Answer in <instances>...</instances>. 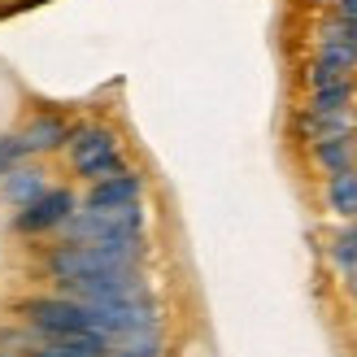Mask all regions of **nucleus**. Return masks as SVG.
Masks as SVG:
<instances>
[{"instance_id": "nucleus-1", "label": "nucleus", "mask_w": 357, "mask_h": 357, "mask_svg": "<svg viewBox=\"0 0 357 357\" xmlns=\"http://www.w3.org/2000/svg\"><path fill=\"white\" fill-rule=\"evenodd\" d=\"M144 261V240H118V244H57L44 257V271L52 283L61 279H87L109 271H139Z\"/></svg>"}, {"instance_id": "nucleus-2", "label": "nucleus", "mask_w": 357, "mask_h": 357, "mask_svg": "<svg viewBox=\"0 0 357 357\" xmlns=\"http://www.w3.org/2000/svg\"><path fill=\"white\" fill-rule=\"evenodd\" d=\"M66 244H118V240H144V209L122 205V209H87L79 205L57 227Z\"/></svg>"}, {"instance_id": "nucleus-3", "label": "nucleus", "mask_w": 357, "mask_h": 357, "mask_svg": "<svg viewBox=\"0 0 357 357\" xmlns=\"http://www.w3.org/2000/svg\"><path fill=\"white\" fill-rule=\"evenodd\" d=\"M57 296L83 301V305H122V301H149V283L139 271H109L87 279H61Z\"/></svg>"}, {"instance_id": "nucleus-4", "label": "nucleus", "mask_w": 357, "mask_h": 357, "mask_svg": "<svg viewBox=\"0 0 357 357\" xmlns=\"http://www.w3.org/2000/svg\"><path fill=\"white\" fill-rule=\"evenodd\" d=\"M70 162L75 170L87 178V183H96V178H109V174H122V153H118V139L109 127H79L70 131Z\"/></svg>"}, {"instance_id": "nucleus-5", "label": "nucleus", "mask_w": 357, "mask_h": 357, "mask_svg": "<svg viewBox=\"0 0 357 357\" xmlns=\"http://www.w3.org/2000/svg\"><path fill=\"white\" fill-rule=\"evenodd\" d=\"M22 323L35 327L48 340V335H79V331H92V310L83 301H70V296H35L22 305ZM96 335V331H92Z\"/></svg>"}, {"instance_id": "nucleus-6", "label": "nucleus", "mask_w": 357, "mask_h": 357, "mask_svg": "<svg viewBox=\"0 0 357 357\" xmlns=\"http://www.w3.org/2000/svg\"><path fill=\"white\" fill-rule=\"evenodd\" d=\"M75 209H79V196L70 188H48L44 196H35L26 209H17L13 231H22V236H48V231H57Z\"/></svg>"}, {"instance_id": "nucleus-7", "label": "nucleus", "mask_w": 357, "mask_h": 357, "mask_svg": "<svg viewBox=\"0 0 357 357\" xmlns=\"http://www.w3.org/2000/svg\"><path fill=\"white\" fill-rule=\"evenodd\" d=\"M139 192H144V178L122 170V174H109V178H96L92 188H87V209H122V205H135Z\"/></svg>"}, {"instance_id": "nucleus-8", "label": "nucleus", "mask_w": 357, "mask_h": 357, "mask_svg": "<svg viewBox=\"0 0 357 357\" xmlns=\"http://www.w3.org/2000/svg\"><path fill=\"white\" fill-rule=\"evenodd\" d=\"M70 122L61 118V114H35L22 131H17V139H22V149H26V157H35V153H52V149H61L66 139H70Z\"/></svg>"}, {"instance_id": "nucleus-9", "label": "nucleus", "mask_w": 357, "mask_h": 357, "mask_svg": "<svg viewBox=\"0 0 357 357\" xmlns=\"http://www.w3.org/2000/svg\"><path fill=\"white\" fill-rule=\"evenodd\" d=\"M44 192H48V178L31 162H17L9 174H0V196H5V205H13V209H26L35 196H44Z\"/></svg>"}, {"instance_id": "nucleus-10", "label": "nucleus", "mask_w": 357, "mask_h": 357, "mask_svg": "<svg viewBox=\"0 0 357 357\" xmlns=\"http://www.w3.org/2000/svg\"><path fill=\"white\" fill-rule=\"evenodd\" d=\"M301 131H305L310 144H318V139H335V135H357V114H353V105L349 109H331V114L305 109L301 114Z\"/></svg>"}, {"instance_id": "nucleus-11", "label": "nucleus", "mask_w": 357, "mask_h": 357, "mask_svg": "<svg viewBox=\"0 0 357 357\" xmlns=\"http://www.w3.org/2000/svg\"><path fill=\"white\" fill-rule=\"evenodd\" d=\"M314 162L327 174H340L357 166V135H335V139H318L314 144Z\"/></svg>"}, {"instance_id": "nucleus-12", "label": "nucleus", "mask_w": 357, "mask_h": 357, "mask_svg": "<svg viewBox=\"0 0 357 357\" xmlns=\"http://www.w3.org/2000/svg\"><path fill=\"white\" fill-rule=\"evenodd\" d=\"M327 209L340 213V218H357V166L331 174V183H327Z\"/></svg>"}, {"instance_id": "nucleus-13", "label": "nucleus", "mask_w": 357, "mask_h": 357, "mask_svg": "<svg viewBox=\"0 0 357 357\" xmlns=\"http://www.w3.org/2000/svg\"><path fill=\"white\" fill-rule=\"evenodd\" d=\"M349 100H353V79L335 83V87H318L310 96V109L314 114H331V109H349Z\"/></svg>"}, {"instance_id": "nucleus-14", "label": "nucleus", "mask_w": 357, "mask_h": 357, "mask_svg": "<svg viewBox=\"0 0 357 357\" xmlns=\"http://www.w3.org/2000/svg\"><path fill=\"white\" fill-rule=\"evenodd\" d=\"M331 261L340 266L344 275H349L353 266H357V218H353V222H349V227L340 231V236L331 240Z\"/></svg>"}, {"instance_id": "nucleus-15", "label": "nucleus", "mask_w": 357, "mask_h": 357, "mask_svg": "<svg viewBox=\"0 0 357 357\" xmlns=\"http://www.w3.org/2000/svg\"><path fill=\"white\" fill-rule=\"evenodd\" d=\"M310 92H318V87H335V83H349L353 79V70H340V66H327V61H318L314 57V66H310Z\"/></svg>"}, {"instance_id": "nucleus-16", "label": "nucleus", "mask_w": 357, "mask_h": 357, "mask_svg": "<svg viewBox=\"0 0 357 357\" xmlns=\"http://www.w3.org/2000/svg\"><path fill=\"white\" fill-rule=\"evenodd\" d=\"M17 162H26V149L17 135H0V174H9Z\"/></svg>"}, {"instance_id": "nucleus-17", "label": "nucleus", "mask_w": 357, "mask_h": 357, "mask_svg": "<svg viewBox=\"0 0 357 357\" xmlns=\"http://www.w3.org/2000/svg\"><path fill=\"white\" fill-rule=\"evenodd\" d=\"M349 288H353V296H357V266L349 271Z\"/></svg>"}, {"instance_id": "nucleus-18", "label": "nucleus", "mask_w": 357, "mask_h": 357, "mask_svg": "<svg viewBox=\"0 0 357 357\" xmlns=\"http://www.w3.org/2000/svg\"><path fill=\"white\" fill-rule=\"evenodd\" d=\"M0 357H22V353H0Z\"/></svg>"}, {"instance_id": "nucleus-19", "label": "nucleus", "mask_w": 357, "mask_h": 357, "mask_svg": "<svg viewBox=\"0 0 357 357\" xmlns=\"http://www.w3.org/2000/svg\"><path fill=\"white\" fill-rule=\"evenodd\" d=\"M318 5H335V0H318Z\"/></svg>"}]
</instances>
